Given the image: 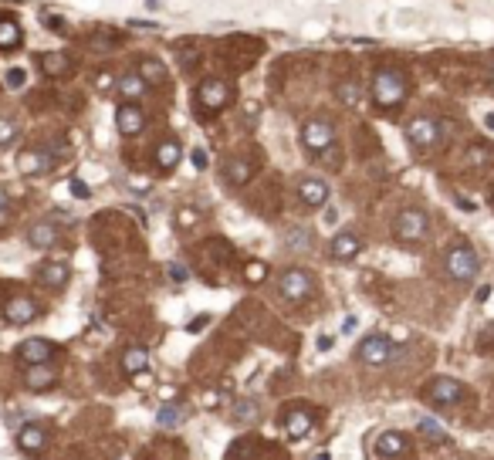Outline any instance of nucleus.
I'll return each instance as SVG.
<instances>
[{
    "label": "nucleus",
    "instance_id": "nucleus-7",
    "mask_svg": "<svg viewBox=\"0 0 494 460\" xmlns=\"http://www.w3.org/2000/svg\"><path fill=\"white\" fill-rule=\"evenodd\" d=\"M230 98H234L230 85L220 82V78H206V82H200V88H197V105L206 109V112H220L224 105H230Z\"/></svg>",
    "mask_w": 494,
    "mask_h": 460
},
{
    "label": "nucleus",
    "instance_id": "nucleus-36",
    "mask_svg": "<svg viewBox=\"0 0 494 460\" xmlns=\"http://www.w3.org/2000/svg\"><path fill=\"white\" fill-rule=\"evenodd\" d=\"M10 210H14L10 193H7V186H0V223H7V220H10Z\"/></svg>",
    "mask_w": 494,
    "mask_h": 460
},
{
    "label": "nucleus",
    "instance_id": "nucleus-18",
    "mask_svg": "<svg viewBox=\"0 0 494 460\" xmlns=\"http://www.w3.org/2000/svg\"><path fill=\"white\" fill-rule=\"evenodd\" d=\"M54 382H58V376H54V366H51V362L28 366V373H24V386H28L31 393H44V389H51Z\"/></svg>",
    "mask_w": 494,
    "mask_h": 460
},
{
    "label": "nucleus",
    "instance_id": "nucleus-26",
    "mask_svg": "<svg viewBox=\"0 0 494 460\" xmlns=\"http://www.w3.org/2000/svg\"><path fill=\"white\" fill-rule=\"evenodd\" d=\"M146 88H149V85L142 82L139 75H122V78H119V85H116V91L122 95L125 102H139V98L146 95Z\"/></svg>",
    "mask_w": 494,
    "mask_h": 460
},
{
    "label": "nucleus",
    "instance_id": "nucleus-48",
    "mask_svg": "<svg viewBox=\"0 0 494 460\" xmlns=\"http://www.w3.org/2000/svg\"><path fill=\"white\" fill-rule=\"evenodd\" d=\"M484 126H488V129L494 132V116H488V119H484Z\"/></svg>",
    "mask_w": 494,
    "mask_h": 460
},
{
    "label": "nucleus",
    "instance_id": "nucleus-5",
    "mask_svg": "<svg viewBox=\"0 0 494 460\" xmlns=\"http://www.w3.org/2000/svg\"><path fill=\"white\" fill-rule=\"evenodd\" d=\"M366 366H389L396 355H400V349L386 338V335H369V338H363V345H359V352H356Z\"/></svg>",
    "mask_w": 494,
    "mask_h": 460
},
{
    "label": "nucleus",
    "instance_id": "nucleus-14",
    "mask_svg": "<svg viewBox=\"0 0 494 460\" xmlns=\"http://www.w3.org/2000/svg\"><path fill=\"white\" fill-rule=\"evenodd\" d=\"M31 318H38V305L31 298H10L3 305V322L10 325H28Z\"/></svg>",
    "mask_w": 494,
    "mask_h": 460
},
{
    "label": "nucleus",
    "instance_id": "nucleus-44",
    "mask_svg": "<svg viewBox=\"0 0 494 460\" xmlns=\"http://www.w3.org/2000/svg\"><path fill=\"white\" fill-rule=\"evenodd\" d=\"M488 298H491V285H481L477 288V301H488Z\"/></svg>",
    "mask_w": 494,
    "mask_h": 460
},
{
    "label": "nucleus",
    "instance_id": "nucleus-37",
    "mask_svg": "<svg viewBox=\"0 0 494 460\" xmlns=\"http://www.w3.org/2000/svg\"><path fill=\"white\" fill-rule=\"evenodd\" d=\"M14 135H17V126H14L10 119H3V116H0V146H7Z\"/></svg>",
    "mask_w": 494,
    "mask_h": 460
},
{
    "label": "nucleus",
    "instance_id": "nucleus-39",
    "mask_svg": "<svg viewBox=\"0 0 494 460\" xmlns=\"http://www.w3.org/2000/svg\"><path fill=\"white\" fill-rule=\"evenodd\" d=\"M72 197L88 200V197H92V186H88V183H82V179H72Z\"/></svg>",
    "mask_w": 494,
    "mask_h": 460
},
{
    "label": "nucleus",
    "instance_id": "nucleus-32",
    "mask_svg": "<svg viewBox=\"0 0 494 460\" xmlns=\"http://www.w3.org/2000/svg\"><path fill=\"white\" fill-rule=\"evenodd\" d=\"M488 160H494L491 146H467V153H464V163H467V166H484Z\"/></svg>",
    "mask_w": 494,
    "mask_h": 460
},
{
    "label": "nucleus",
    "instance_id": "nucleus-19",
    "mask_svg": "<svg viewBox=\"0 0 494 460\" xmlns=\"http://www.w3.org/2000/svg\"><path fill=\"white\" fill-rule=\"evenodd\" d=\"M17 447H21L24 454H41L44 447H47V430H44V426H34V423L21 426V433H17Z\"/></svg>",
    "mask_w": 494,
    "mask_h": 460
},
{
    "label": "nucleus",
    "instance_id": "nucleus-12",
    "mask_svg": "<svg viewBox=\"0 0 494 460\" xmlns=\"http://www.w3.org/2000/svg\"><path fill=\"white\" fill-rule=\"evenodd\" d=\"M312 426H315V417H312V410L308 406H288L285 410V433L294 437V440H301V437H308L312 433Z\"/></svg>",
    "mask_w": 494,
    "mask_h": 460
},
{
    "label": "nucleus",
    "instance_id": "nucleus-9",
    "mask_svg": "<svg viewBox=\"0 0 494 460\" xmlns=\"http://www.w3.org/2000/svg\"><path fill=\"white\" fill-rule=\"evenodd\" d=\"M407 139H410L416 149H430V146L440 139V122L430 119V116H416V119H410V126H407Z\"/></svg>",
    "mask_w": 494,
    "mask_h": 460
},
{
    "label": "nucleus",
    "instance_id": "nucleus-50",
    "mask_svg": "<svg viewBox=\"0 0 494 460\" xmlns=\"http://www.w3.org/2000/svg\"><path fill=\"white\" fill-rule=\"evenodd\" d=\"M491 85H494V78H491Z\"/></svg>",
    "mask_w": 494,
    "mask_h": 460
},
{
    "label": "nucleus",
    "instance_id": "nucleus-20",
    "mask_svg": "<svg viewBox=\"0 0 494 460\" xmlns=\"http://www.w3.org/2000/svg\"><path fill=\"white\" fill-rule=\"evenodd\" d=\"M376 454L379 457H403L407 454V437L396 433V430H383L376 437Z\"/></svg>",
    "mask_w": 494,
    "mask_h": 460
},
{
    "label": "nucleus",
    "instance_id": "nucleus-41",
    "mask_svg": "<svg viewBox=\"0 0 494 460\" xmlns=\"http://www.w3.org/2000/svg\"><path fill=\"white\" fill-rule=\"evenodd\" d=\"M197 223V210H180V227H190Z\"/></svg>",
    "mask_w": 494,
    "mask_h": 460
},
{
    "label": "nucleus",
    "instance_id": "nucleus-40",
    "mask_svg": "<svg viewBox=\"0 0 494 460\" xmlns=\"http://www.w3.org/2000/svg\"><path fill=\"white\" fill-rule=\"evenodd\" d=\"M166 274H169V278H173L176 285H180V281H186V267H183V264H176V261H173V264L166 267Z\"/></svg>",
    "mask_w": 494,
    "mask_h": 460
},
{
    "label": "nucleus",
    "instance_id": "nucleus-46",
    "mask_svg": "<svg viewBox=\"0 0 494 460\" xmlns=\"http://www.w3.org/2000/svg\"><path fill=\"white\" fill-rule=\"evenodd\" d=\"M319 349H322V352H325V349H332V338H329V335H322V338H319Z\"/></svg>",
    "mask_w": 494,
    "mask_h": 460
},
{
    "label": "nucleus",
    "instance_id": "nucleus-8",
    "mask_svg": "<svg viewBox=\"0 0 494 460\" xmlns=\"http://www.w3.org/2000/svg\"><path fill=\"white\" fill-rule=\"evenodd\" d=\"M427 403H433V406H453V403H460L464 399V386L451 376H437L430 379V386H427Z\"/></svg>",
    "mask_w": 494,
    "mask_h": 460
},
{
    "label": "nucleus",
    "instance_id": "nucleus-21",
    "mask_svg": "<svg viewBox=\"0 0 494 460\" xmlns=\"http://www.w3.org/2000/svg\"><path fill=\"white\" fill-rule=\"evenodd\" d=\"M28 244H31V248H38V251L54 248V244H58V227H54V223H47V220L34 223V227L28 230Z\"/></svg>",
    "mask_w": 494,
    "mask_h": 460
},
{
    "label": "nucleus",
    "instance_id": "nucleus-22",
    "mask_svg": "<svg viewBox=\"0 0 494 460\" xmlns=\"http://www.w3.org/2000/svg\"><path fill=\"white\" fill-rule=\"evenodd\" d=\"M180 156H183V149H180L176 139H163L156 146V166L163 169V173H173V169L180 166Z\"/></svg>",
    "mask_w": 494,
    "mask_h": 460
},
{
    "label": "nucleus",
    "instance_id": "nucleus-47",
    "mask_svg": "<svg viewBox=\"0 0 494 460\" xmlns=\"http://www.w3.org/2000/svg\"><path fill=\"white\" fill-rule=\"evenodd\" d=\"M335 220H339V213H335V210H325V223H335Z\"/></svg>",
    "mask_w": 494,
    "mask_h": 460
},
{
    "label": "nucleus",
    "instance_id": "nucleus-29",
    "mask_svg": "<svg viewBox=\"0 0 494 460\" xmlns=\"http://www.w3.org/2000/svg\"><path fill=\"white\" fill-rule=\"evenodd\" d=\"M183 419H186V410H183L180 403H166L163 410L156 413V423H160V426H166V430H173V426H180Z\"/></svg>",
    "mask_w": 494,
    "mask_h": 460
},
{
    "label": "nucleus",
    "instance_id": "nucleus-27",
    "mask_svg": "<svg viewBox=\"0 0 494 460\" xmlns=\"http://www.w3.org/2000/svg\"><path fill=\"white\" fill-rule=\"evenodd\" d=\"M224 176H227V183H234V186H244L247 179L254 176V166H250L247 160H241V156H237V160H230V163L224 166Z\"/></svg>",
    "mask_w": 494,
    "mask_h": 460
},
{
    "label": "nucleus",
    "instance_id": "nucleus-35",
    "mask_svg": "<svg viewBox=\"0 0 494 460\" xmlns=\"http://www.w3.org/2000/svg\"><path fill=\"white\" fill-rule=\"evenodd\" d=\"M264 274H268V267L261 264V261H254V264H247V271H244V278L250 281V285H261L264 281Z\"/></svg>",
    "mask_w": 494,
    "mask_h": 460
},
{
    "label": "nucleus",
    "instance_id": "nucleus-3",
    "mask_svg": "<svg viewBox=\"0 0 494 460\" xmlns=\"http://www.w3.org/2000/svg\"><path fill=\"white\" fill-rule=\"evenodd\" d=\"M477 271H481V261H477L474 248H467V244H453L451 254H447V274H451L453 281H471Z\"/></svg>",
    "mask_w": 494,
    "mask_h": 460
},
{
    "label": "nucleus",
    "instance_id": "nucleus-16",
    "mask_svg": "<svg viewBox=\"0 0 494 460\" xmlns=\"http://www.w3.org/2000/svg\"><path fill=\"white\" fill-rule=\"evenodd\" d=\"M298 200L305 207H325L329 204V183L325 179H301L298 183Z\"/></svg>",
    "mask_w": 494,
    "mask_h": 460
},
{
    "label": "nucleus",
    "instance_id": "nucleus-6",
    "mask_svg": "<svg viewBox=\"0 0 494 460\" xmlns=\"http://www.w3.org/2000/svg\"><path fill=\"white\" fill-rule=\"evenodd\" d=\"M301 146L308 153H325L329 146H335V126L329 119H308L301 126Z\"/></svg>",
    "mask_w": 494,
    "mask_h": 460
},
{
    "label": "nucleus",
    "instance_id": "nucleus-17",
    "mask_svg": "<svg viewBox=\"0 0 494 460\" xmlns=\"http://www.w3.org/2000/svg\"><path fill=\"white\" fill-rule=\"evenodd\" d=\"M359 251H363V241H359V234H352V230L335 234L332 244H329V254L335 257V261H352Z\"/></svg>",
    "mask_w": 494,
    "mask_h": 460
},
{
    "label": "nucleus",
    "instance_id": "nucleus-34",
    "mask_svg": "<svg viewBox=\"0 0 494 460\" xmlns=\"http://www.w3.org/2000/svg\"><path fill=\"white\" fill-rule=\"evenodd\" d=\"M420 433H423V437H430V440H447V430H444L437 419H430V417L420 419Z\"/></svg>",
    "mask_w": 494,
    "mask_h": 460
},
{
    "label": "nucleus",
    "instance_id": "nucleus-42",
    "mask_svg": "<svg viewBox=\"0 0 494 460\" xmlns=\"http://www.w3.org/2000/svg\"><path fill=\"white\" fill-rule=\"evenodd\" d=\"M190 160H193V169H206V153L204 149H193V156H190Z\"/></svg>",
    "mask_w": 494,
    "mask_h": 460
},
{
    "label": "nucleus",
    "instance_id": "nucleus-45",
    "mask_svg": "<svg viewBox=\"0 0 494 460\" xmlns=\"http://www.w3.org/2000/svg\"><path fill=\"white\" fill-rule=\"evenodd\" d=\"M342 332L349 335V332H356V318H345V325H342Z\"/></svg>",
    "mask_w": 494,
    "mask_h": 460
},
{
    "label": "nucleus",
    "instance_id": "nucleus-10",
    "mask_svg": "<svg viewBox=\"0 0 494 460\" xmlns=\"http://www.w3.org/2000/svg\"><path fill=\"white\" fill-rule=\"evenodd\" d=\"M54 355H58V349H54V342H47V338H28V342L17 345V359H21L24 366H41V362H51Z\"/></svg>",
    "mask_w": 494,
    "mask_h": 460
},
{
    "label": "nucleus",
    "instance_id": "nucleus-2",
    "mask_svg": "<svg viewBox=\"0 0 494 460\" xmlns=\"http://www.w3.org/2000/svg\"><path fill=\"white\" fill-rule=\"evenodd\" d=\"M427 230H430V220H427L423 210H416V207L400 210L396 220H393V237H396L400 244H416V241H423Z\"/></svg>",
    "mask_w": 494,
    "mask_h": 460
},
{
    "label": "nucleus",
    "instance_id": "nucleus-15",
    "mask_svg": "<svg viewBox=\"0 0 494 460\" xmlns=\"http://www.w3.org/2000/svg\"><path fill=\"white\" fill-rule=\"evenodd\" d=\"M68 278H72V271H68V264H61V261H47V264L38 267V285H41V288H51V292L65 288Z\"/></svg>",
    "mask_w": 494,
    "mask_h": 460
},
{
    "label": "nucleus",
    "instance_id": "nucleus-43",
    "mask_svg": "<svg viewBox=\"0 0 494 460\" xmlns=\"http://www.w3.org/2000/svg\"><path fill=\"white\" fill-rule=\"evenodd\" d=\"M206 322H210V315H200V318H193V322H190V332H204Z\"/></svg>",
    "mask_w": 494,
    "mask_h": 460
},
{
    "label": "nucleus",
    "instance_id": "nucleus-49",
    "mask_svg": "<svg viewBox=\"0 0 494 460\" xmlns=\"http://www.w3.org/2000/svg\"><path fill=\"white\" fill-rule=\"evenodd\" d=\"M315 460H332V454H315Z\"/></svg>",
    "mask_w": 494,
    "mask_h": 460
},
{
    "label": "nucleus",
    "instance_id": "nucleus-4",
    "mask_svg": "<svg viewBox=\"0 0 494 460\" xmlns=\"http://www.w3.org/2000/svg\"><path fill=\"white\" fill-rule=\"evenodd\" d=\"M278 292H281L285 301H305V298H312V292H315L312 274H308L305 267H288V271L278 278Z\"/></svg>",
    "mask_w": 494,
    "mask_h": 460
},
{
    "label": "nucleus",
    "instance_id": "nucleus-38",
    "mask_svg": "<svg viewBox=\"0 0 494 460\" xmlns=\"http://www.w3.org/2000/svg\"><path fill=\"white\" fill-rule=\"evenodd\" d=\"M24 82H28L24 68H10V72H7V88H24Z\"/></svg>",
    "mask_w": 494,
    "mask_h": 460
},
{
    "label": "nucleus",
    "instance_id": "nucleus-30",
    "mask_svg": "<svg viewBox=\"0 0 494 460\" xmlns=\"http://www.w3.org/2000/svg\"><path fill=\"white\" fill-rule=\"evenodd\" d=\"M335 98L342 105H359L363 102V85L359 82H339L335 85Z\"/></svg>",
    "mask_w": 494,
    "mask_h": 460
},
{
    "label": "nucleus",
    "instance_id": "nucleus-13",
    "mask_svg": "<svg viewBox=\"0 0 494 460\" xmlns=\"http://www.w3.org/2000/svg\"><path fill=\"white\" fill-rule=\"evenodd\" d=\"M116 126H119L122 135H136V132H142V129H146V116H142L139 102H122V105H119V112H116Z\"/></svg>",
    "mask_w": 494,
    "mask_h": 460
},
{
    "label": "nucleus",
    "instance_id": "nucleus-23",
    "mask_svg": "<svg viewBox=\"0 0 494 460\" xmlns=\"http://www.w3.org/2000/svg\"><path fill=\"white\" fill-rule=\"evenodd\" d=\"M72 68H75V65H72L68 54H54V51H51V54H41V72L47 78H68Z\"/></svg>",
    "mask_w": 494,
    "mask_h": 460
},
{
    "label": "nucleus",
    "instance_id": "nucleus-24",
    "mask_svg": "<svg viewBox=\"0 0 494 460\" xmlns=\"http://www.w3.org/2000/svg\"><path fill=\"white\" fill-rule=\"evenodd\" d=\"M146 366H149V352H146L142 345H132V349H125L122 352V369L129 373V376L146 373Z\"/></svg>",
    "mask_w": 494,
    "mask_h": 460
},
{
    "label": "nucleus",
    "instance_id": "nucleus-33",
    "mask_svg": "<svg viewBox=\"0 0 494 460\" xmlns=\"http://www.w3.org/2000/svg\"><path fill=\"white\" fill-rule=\"evenodd\" d=\"M285 244H288L291 251L308 248V244H312V230H308V227H291L288 234H285Z\"/></svg>",
    "mask_w": 494,
    "mask_h": 460
},
{
    "label": "nucleus",
    "instance_id": "nucleus-1",
    "mask_svg": "<svg viewBox=\"0 0 494 460\" xmlns=\"http://www.w3.org/2000/svg\"><path fill=\"white\" fill-rule=\"evenodd\" d=\"M372 98H376L379 109L400 105L407 98V78H403V72H396V68L376 72V78H372Z\"/></svg>",
    "mask_w": 494,
    "mask_h": 460
},
{
    "label": "nucleus",
    "instance_id": "nucleus-31",
    "mask_svg": "<svg viewBox=\"0 0 494 460\" xmlns=\"http://www.w3.org/2000/svg\"><path fill=\"white\" fill-rule=\"evenodd\" d=\"M17 44H21V28H17V21L0 17V47L10 51V47H17Z\"/></svg>",
    "mask_w": 494,
    "mask_h": 460
},
{
    "label": "nucleus",
    "instance_id": "nucleus-11",
    "mask_svg": "<svg viewBox=\"0 0 494 460\" xmlns=\"http://www.w3.org/2000/svg\"><path fill=\"white\" fill-rule=\"evenodd\" d=\"M17 166H21V173L44 176V173H51V169L58 166V160H54L51 149H21L17 153Z\"/></svg>",
    "mask_w": 494,
    "mask_h": 460
},
{
    "label": "nucleus",
    "instance_id": "nucleus-25",
    "mask_svg": "<svg viewBox=\"0 0 494 460\" xmlns=\"http://www.w3.org/2000/svg\"><path fill=\"white\" fill-rule=\"evenodd\" d=\"M139 78L146 85H169L166 65H160L156 58H142V61H139Z\"/></svg>",
    "mask_w": 494,
    "mask_h": 460
},
{
    "label": "nucleus",
    "instance_id": "nucleus-28",
    "mask_svg": "<svg viewBox=\"0 0 494 460\" xmlns=\"http://www.w3.org/2000/svg\"><path fill=\"white\" fill-rule=\"evenodd\" d=\"M234 419L241 423V426H254L257 419H261V410H257V399H237V406H234Z\"/></svg>",
    "mask_w": 494,
    "mask_h": 460
}]
</instances>
